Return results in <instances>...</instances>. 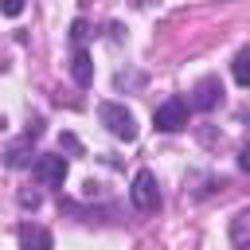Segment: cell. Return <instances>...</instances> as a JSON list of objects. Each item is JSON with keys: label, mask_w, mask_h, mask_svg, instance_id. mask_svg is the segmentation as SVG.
<instances>
[{"label": "cell", "mask_w": 250, "mask_h": 250, "mask_svg": "<svg viewBox=\"0 0 250 250\" xmlns=\"http://www.w3.org/2000/svg\"><path fill=\"white\" fill-rule=\"evenodd\" d=\"M129 195H133L137 211H156V207H160V188H156V176H152L148 168H141V172L133 176Z\"/></svg>", "instance_id": "cell-3"}, {"label": "cell", "mask_w": 250, "mask_h": 250, "mask_svg": "<svg viewBox=\"0 0 250 250\" xmlns=\"http://www.w3.org/2000/svg\"><path fill=\"white\" fill-rule=\"evenodd\" d=\"M35 180L47 184V188H59L66 180V160L62 156H39L35 160Z\"/></svg>", "instance_id": "cell-4"}, {"label": "cell", "mask_w": 250, "mask_h": 250, "mask_svg": "<svg viewBox=\"0 0 250 250\" xmlns=\"http://www.w3.org/2000/svg\"><path fill=\"white\" fill-rule=\"evenodd\" d=\"M20 250H55V242H51V230H43V227H20Z\"/></svg>", "instance_id": "cell-5"}, {"label": "cell", "mask_w": 250, "mask_h": 250, "mask_svg": "<svg viewBox=\"0 0 250 250\" xmlns=\"http://www.w3.org/2000/svg\"><path fill=\"white\" fill-rule=\"evenodd\" d=\"M23 164H27V145L8 148V168H23Z\"/></svg>", "instance_id": "cell-10"}, {"label": "cell", "mask_w": 250, "mask_h": 250, "mask_svg": "<svg viewBox=\"0 0 250 250\" xmlns=\"http://www.w3.org/2000/svg\"><path fill=\"white\" fill-rule=\"evenodd\" d=\"M98 117H102V125H105L113 137H121V141H137V117H133L125 105H117V102H102V105H98Z\"/></svg>", "instance_id": "cell-1"}, {"label": "cell", "mask_w": 250, "mask_h": 250, "mask_svg": "<svg viewBox=\"0 0 250 250\" xmlns=\"http://www.w3.org/2000/svg\"><path fill=\"white\" fill-rule=\"evenodd\" d=\"M246 227H250V211H238V215H234V223H230L234 250H250V242H246Z\"/></svg>", "instance_id": "cell-8"}, {"label": "cell", "mask_w": 250, "mask_h": 250, "mask_svg": "<svg viewBox=\"0 0 250 250\" xmlns=\"http://www.w3.org/2000/svg\"><path fill=\"white\" fill-rule=\"evenodd\" d=\"M86 35H90V27H86V20H74V23H70V39H74V43H82Z\"/></svg>", "instance_id": "cell-11"}, {"label": "cell", "mask_w": 250, "mask_h": 250, "mask_svg": "<svg viewBox=\"0 0 250 250\" xmlns=\"http://www.w3.org/2000/svg\"><path fill=\"white\" fill-rule=\"evenodd\" d=\"M20 203H23V207H35V203H39V195H35V191H23V195H20Z\"/></svg>", "instance_id": "cell-13"}, {"label": "cell", "mask_w": 250, "mask_h": 250, "mask_svg": "<svg viewBox=\"0 0 250 250\" xmlns=\"http://www.w3.org/2000/svg\"><path fill=\"white\" fill-rule=\"evenodd\" d=\"M0 12L4 16H20L23 12V0H0Z\"/></svg>", "instance_id": "cell-12"}, {"label": "cell", "mask_w": 250, "mask_h": 250, "mask_svg": "<svg viewBox=\"0 0 250 250\" xmlns=\"http://www.w3.org/2000/svg\"><path fill=\"white\" fill-rule=\"evenodd\" d=\"M152 125H156L160 133H180V129L188 125V102H184V98H168V102H160L156 113H152Z\"/></svg>", "instance_id": "cell-2"}, {"label": "cell", "mask_w": 250, "mask_h": 250, "mask_svg": "<svg viewBox=\"0 0 250 250\" xmlns=\"http://www.w3.org/2000/svg\"><path fill=\"white\" fill-rule=\"evenodd\" d=\"M219 98H223V86H219L215 78H203V82L195 86V98H191V105H195V109H211Z\"/></svg>", "instance_id": "cell-6"}, {"label": "cell", "mask_w": 250, "mask_h": 250, "mask_svg": "<svg viewBox=\"0 0 250 250\" xmlns=\"http://www.w3.org/2000/svg\"><path fill=\"white\" fill-rule=\"evenodd\" d=\"M70 74H74L78 86H90V82H94V62H90L86 51H74V59H70Z\"/></svg>", "instance_id": "cell-7"}, {"label": "cell", "mask_w": 250, "mask_h": 250, "mask_svg": "<svg viewBox=\"0 0 250 250\" xmlns=\"http://www.w3.org/2000/svg\"><path fill=\"white\" fill-rule=\"evenodd\" d=\"M230 70H234V82H238V86H246V82H250V47H242V51L234 55Z\"/></svg>", "instance_id": "cell-9"}]
</instances>
